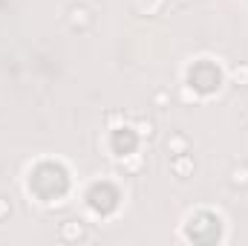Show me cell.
Listing matches in <instances>:
<instances>
[{
  "label": "cell",
  "mask_w": 248,
  "mask_h": 246,
  "mask_svg": "<svg viewBox=\"0 0 248 246\" xmlns=\"http://www.w3.org/2000/svg\"><path fill=\"white\" fill-rule=\"evenodd\" d=\"M66 20H69V26H72V29H87V26L93 23V15H90V9H87V6H72Z\"/></svg>",
  "instance_id": "obj_1"
},
{
  "label": "cell",
  "mask_w": 248,
  "mask_h": 246,
  "mask_svg": "<svg viewBox=\"0 0 248 246\" xmlns=\"http://www.w3.org/2000/svg\"><path fill=\"white\" fill-rule=\"evenodd\" d=\"M58 235H61V241H81V238H87L81 220H66V223H61Z\"/></svg>",
  "instance_id": "obj_2"
},
{
  "label": "cell",
  "mask_w": 248,
  "mask_h": 246,
  "mask_svg": "<svg viewBox=\"0 0 248 246\" xmlns=\"http://www.w3.org/2000/svg\"><path fill=\"white\" fill-rule=\"evenodd\" d=\"M168 151H170L173 157H182V154H190V139H187L185 133H173V136L168 139Z\"/></svg>",
  "instance_id": "obj_3"
},
{
  "label": "cell",
  "mask_w": 248,
  "mask_h": 246,
  "mask_svg": "<svg viewBox=\"0 0 248 246\" xmlns=\"http://www.w3.org/2000/svg\"><path fill=\"white\" fill-rule=\"evenodd\" d=\"M170 168L179 174V180H185L187 174L193 171V159H190L187 154H182V157H176V159H173V165H170Z\"/></svg>",
  "instance_id": "obj_4"
},
{
  "label": "cell",
  "mask_w": 248,
  "mask_h": 246,
  "mask_svg": "<svg viewBox=\"0 0 248 246\" xmlns=\"http://www.w3.org/2000/svg\"><path fill=\"white\" fill-rule=\"evenodd\" d=\"M231 183L246 188V185H248V165H240V168H234V171H231Z\"/></svg>",
  "instance_id": "obj_5"
},
{
  "label": "cell",
  "mask_w": 248,
  "mask_h": 246,
  "mask_svg": "<svg viewBox=\"0 0 248 246\" xmlns=\"http://www.w3.org/2000/svg\"><path fill=\"white\" fill-rule=\"evenodd\" d=\"M139 133L150 139V136H153V122H139Z\"/></svg>",
  "instance_id": "obj_6"
},
{
  "label": "cell",
  "mask_w": 248,
  "mask_h": 246,
  "mask_svg": "<svg viewBox=\"0 0 248 246\" xmlns=\"http://www.w3.org/2000/svg\"><path fill=\"white\" fill-rule=\"evenodd\" d=\"M234 78L246 84V81H248V67H240V70H234Z\"/></svg>",
  "instance_id": "obj_7"
},
{
  "label": "cell",
  "mask_w": 248,
  "mask_h": 246,
  "mask_svg": "<svg viewBox=\"0 0 248 246\" xmlns=\"http://www.w3.org/2000/svg\"><path fill=\"white\" fill-rule=\"evenodd\" d=\"M9 211H12L9 200H3V197H0V220H3V217H9Z\"/></svg>",
  "instance_id": "obj_8"
}]
</instances>
